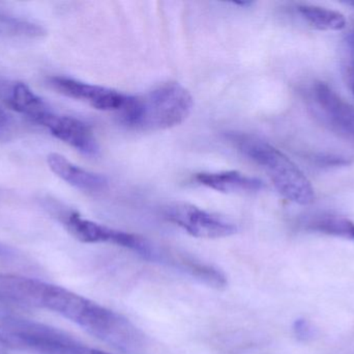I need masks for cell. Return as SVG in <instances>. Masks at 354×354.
Returning a JSON list of instances; mask_svg holds the SVG:
<instances>
[{"instance_id":"1","label":"cell","mask_w":354,"mask_h":354,"mask_svg":"<svg viewBox=\"0 0 354 354\" xmlns=\"http://www.w3.org/2000/svg\"><path fill=\"white\" fill-rule=\"evenodd\" d=\"M44 309L75 322L116 351L133 353L145 347V334L130 320L68 289L48 285Z\"/></svg>"},{"instance_id":"2","label":"cell","mask_w":354,"mask_h":354,"mask_svg":"<svg viewBox=\"0 0 354 354\" xmlns=\"http://www.w3.org/2000/svg\"><path fill=\"white\" fill-rule=\"evenodd\" d=\"M194 107L191 93L180 83L168 81L141 96H131L120 112L122 124L141 131H159L183 124Z\"/></svg>"},{"instance_id":"3","label":"cell","mask_w":354,"mask_h":354,"mask_svg":"<svg viewBox=\"0 0 354 354\" xmlns=\"http://www.w3.org/2000/svg\"><path fill=\"white\" fill-rule=\"evenodd\" d=\"M231 141L243 155L264 170L282 197L299 205L315 201V191L301 168L283 152L260 137L231 134Z\"/></svg>"},{"instance_id":"4","label":"cell","mask_w":354,"mask_h":354,"mask_svg":"<svg viewBox=\"0 0 354 354\" xmlns=\"http://www.w3.org/2000/svg\"><path fill=\"white\" fill-rule=\"evenodd\" d=\"M0 343L37 354H91V349L58 328L19 318L2 319Z\"/></svg>"},{"instance_id":"5","label":"cell","mask_w":354,"mask_h":354,"mask_svg":"<svg viewBox=\"0 0 354 354\" xmlns=\"http://www.w3.org/2000/svg\"><path fill=\"white\" fill-rule=\"evenodd\" d=\"M59 218L68 233L81 242L118 245L134 251L147 261H157L159 247L145 237L97 224L75 211L62 212Z\"/></svg>"},{"instance_id":"6","label":"cell","mask_w":354,"mask_h":354,"mask_svg":"<svg viewBox=\"0 0 354 354\" xmlns=\"http://www.w3.org/2000/svg\"><path fill=\"white\" fill-rule=\"evenodd\" d=\"M308 102L314 116L333 132L354 145V107L330 85L317 81L308 89Z\"/></svg>"},{"instance_id":"7","label":"cell","mask_w":354,"mask_h":354,"mask_svg":"<svg viewBox=\"0 0 354 354\" xmlns=\"http://www.w3.org/2000/svg\"><path fill=\"white\" fill-rule=\"evenodd\" d=\"M164 218L196 238H226L239 230L231 220L183 202L168 205L164 209Z\"/></svg>"},{"instance_id":"8","label":"cell","mask_w":354,"mask_h":354,"mask_svg":"<svg viewBox=\"0 0 354 354\" xmlns=\"http://www.w3.org/2000/svg\"><path fill=\"white\" fill-rule=\"evenodd\" d=\"M48 83L57 93L84 102L95 109L102 112H115L120 114L126 107L131 97V95L120 93L116 89L82 82L70 77L52 76L48 78Z\"/></svg>"},{"instance_id":"9","label":"cell","mask_w":354,"mask_h":354,"mask_svg":"<svg viewBox=\"0 0 354 354\" xmlns=\"http://www.w3.org/2000/svg\"><path fill=\"white\" fill-rule=\"evenodd\" d=\"M44 127L54 137L84 155L97 156L99 154L100 148L93 129L79 118L53 112Z\"/></svg>"},{"instance_id":"10","label":"cell","mask_w":354,"mask_h":354,"mask_svg":"<svg viewBox=\"0 0 354 354\" xmlns=\"http://www.w3.org/2000/svg\"><path fill=\"white\" fill-rule=\"evenodd\" d=\"M162 264L183 272L189 278L210 288L220 290V289L226 288L228 285L226 274L222 270L192 256L171 253L165 249Z\"/></svg>"},{"instance_id":"11","label":"cell","mask_w":354,"mask_h":354,"mask_svg":"<svg viewBox=\"0 0 354 354\" xmlns=\"http://www.w3.org/2000/svg\"><path fill=\"white\" fill-rule=\"evenodd\" d=\"M48 283L16 274H0V297L25 307L44 308Z\"/></svg>"},{"instance_id":"12","label":"cell","mask_w":354,"mask_h":354,"mask_svg":"<svg viewBox=\"0 0 354 354\" xmlns=\"http://www.w3.org/2000/svg\"><path fill=\"white\" fill-rule=\"evenodd\" d=\"M47 162L56 176L79 191L97 193L107 188L108 181L105 177L76 166L60 154H49Z\"/></svg>"},{"instance_id":"13","label":"cell","mask_w":354,"mask_h":354,"mask_svg":"<svg viewBox=\"0 0 354 354\" xmlns=\"http://www.w3.org/2000/svg\"><path fill=\"white\" fill-rule=\"evenodd\" d=\"M194 179L198 184L223 193H258L264 188V183L260 179L247 176L239 170L199 172Z\"/></svg>"},{"instance_id":"14","label":"cell","mask_w":354,"mask_h":354,"mask_svg":"<svg viewBox=\"0 0 354 354\" xmlns=\"http://www.w3.org/2000/svg\"><path fill=\"white\" fill-rule=\"evenodd\" d=\"M6 102L12 110L41 126H45L48 118L54 112L51 107L25 83L15 82L8 91H6Z\"/></svg>"},{"instance_id":"15","label":"cell","mask_w":354,"mask_h":354,"mask_svg":"<svg viewBox=\"0 0 354 354\" xmlns=\"http://www.w3.org/2000/svg\"><path fill=\"white\" fill-rule=\"evenodd\" d=\"M303 226L306 230L349 239L354 242V222L342 216L330 214L314 215L306 218L303 222Z\"/></svg>"},{"instance_id":"16","label":"cell","mask_w":354,"mask_h":354,"mask_svg":"<svg viewBox=\"0 0 354 354\" xmlns=\"http://www.w3.org/2000/svg\"><path fill=\"white\" fill-rule=\"evenodd\" d=\"M297 12L310 25L320 30L339 31L346 26L344 15L338 10L311 4H301L297 6Z\"/></svg>"},{"instance_id":"17","label":"cell","mask_w":354,"mask_h":354,"mask_svg":"<svg viewBox=\"0 0 354 354\" xmlns=\"http://www.w3.org/2000/svg\"><path fill=\"white\" fill-rule=\"evenodd\" d=\"M43 33L44 29L33 23L15 17L0 15V35H16L33 37H39Z\"/></svg>"},{"instance_id":"18","label":"cell","mask_w":354,"mask_h":354,"mask_svg":"<svg viewBox=\"0 0 354 354\" xmlns=\"http://www.w3.org/2000/svg\"><path fill=\"white\" fill-rule=\"evenodd\" d=\"M313 160L320 166H345L353 162L351 158L335 154H318L314 156Z\"/></svg>"},{"instance_id":"19","label":"cell","mask_w":354,"mask_h":354,"mask_svg":"<svg viewBox=\"0 0 354 354\" xmlns=\"http://www.w3.org/2000/svg\"><path fill=\"white\" fill-rule=\"evenodd\" d=\"M12 120L6 110L0 106V141H6L12 134Z\"/></svg>"},{"instance_id":"20","label":"cell","mask_w":354,"mask_h":354,"mask_svg":"<svg viewBox=\"0 0 354 354\" xmlns=\"http://www.w3.org/2000/svg\"><path fill=\"white\" fill-rule=\"evenodd\" d=\"M295 335L297 338L301 340L310 338L312 336V328L310 326L309 322L304 319H299L295 321V326H293Z\"/></svg>"},{"instance_id":"21","label":"cell","mask_w":354,"mask_h":354,"mask_svg":"<svg viewBox=\"0 0 354 354\" xmlns=\"http://www.w3.org/2000/svg\"><path fill=\"white\" fill-rule=\"evenodd\" d=\"M347 81L354 97V60H351L347 67Z\"/></svg>"},{"instance_id":"22","label":"cell","mask_w":354,"mask_h":354,"mask_svg":"<svg viewBox=\"0 0 354 354\" xmlns=\"http://www.w3.org/2000/svg\"><path fill=\"white\" fill-rule=\"evenodd\" d=\"M10 255V249L6 247V245L0 243V257H6Z\"/></svg>"},{"instance_id":"23","label":"cell","mask_w":354,"mask_h":354,"mask_svg":"<svg viewBox=\"0 0 354 354\" xmlns=\"http://www.w3.org/2000/svg\"><path fill=\"white\" fill-rule=\"evenodd\" d=\"M91 354H112L109 353H105V351H97V349H91Z\"/></svg>"},{"instance_id":"24","label":"cell","mask_w":354,"mask_h":354,"mask_svg":"<svg viewBox=\"0 0 354 354\" xmlns=\"http://www.w3.org/2000/svg\"><path fill=\"white\" fill-rule=\"evenodd\" d=\"M351 44H353L354 48V33H353V37H351Z\"/></svg>"},{"instance_id":"25","label":"cell","mask_w":354,"mask_h":354,"mask_svg":"<svg viewBox=\"0 0 354 354\" xmlns=\"http://www.w3.org/2000/svg\"><path fill=\"white\" fill-rule=\"evenodd\" d=\"M347 4H349V6H353L354 8V1L347 2Z\"/></svg>"}]
</instances>
